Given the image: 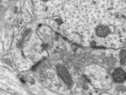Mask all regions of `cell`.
Listing matches in <instances>:
<instances>
[{"label":"cell","instance_id":"6da1fadb","mask_svg":"<svg viewBox=\"0 0 126 95\" xmlns=\"http://www.w3.org/2000/svg\"><path fill=\"white\" fill-rule=\"evenodd\" d=\"M113 76L115 80L121 82L124 80L125 78V74L124 71L121 69H116L113 74Z\"/></svg>","mask_w":126,"mask_h":95},{"label":"cell","instance_id":"7a4b0ae2","mask_svg":"<svg viewBox=\"0 0 126 95\" xmlns=\"http://www.w3.org/2000/svg\"><path fill=\"white\" fill-rule=\"evenodd\" d=\"M97 31H102L98 33V34L101 36V35H103V36H106L107 35L108 33L109 32V30L107 27L105 26H100L98 27V29H97Z\"/></svg>","mask_w":126,"mask_h":95}]
</instances>
